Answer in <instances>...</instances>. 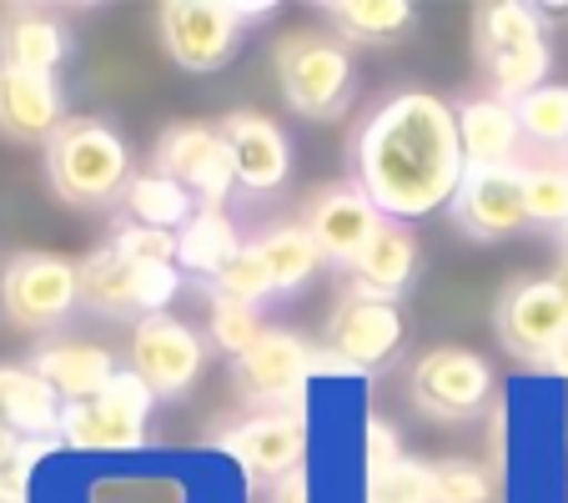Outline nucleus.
I'll use <instances>...</instances> for the list:
<instances>
[{
  "instance_id": "37998d69",
  "label": "nucleus",
  "mask_w": 568,
  "mask_h": 503,
  "mask_svg": "<svg viewBox=\"0 0 568 503\" xmlns=\"http://www.w3.org/2000/svg\"><path fill=\"white\" fill-rule=\"evenodd\" d=\"M564 262H568V227H564Z\"/></svg>"
},
{
  "instance_id": "bb28decb",
  "label": "nucleus",
  "mask_w": 568,
  "mask_h": 503,
  "mask_svg": "<svg viewBox=\"0 0 568 503\" xmlns=\"http://www.w3.org/2000/svg\"><path fill=\"white\" fill-rule=\"evenodd\" d=\"M267 262V278L277 292H297L312 282V272L322 268V252L312 242V232L302 222H282V227H267V232L252 242Z\"/></svg>"
},
{
  "instance_id": "f257e3e1",
  "label": "nucleus",
  "mask_w": 568,
  "mask_h": 503,
  "mask_svg": "<svg viewBox=\"0 0 568 503\" xmlns=\"http://www.w3.org/2000/svg\"><path fill=\"white\" fill-rule=\"evenodd\" d=\"M347 157H353V187L387 222H418L438 207H453L468 177L458 111L433 91H397L373 107Z\"/></svg>"
},
{
  "instance_id": "0eeeda50",
  "label": "nucleus",
  "mask_w": 568,
  "mask_h": 503,
  "mask_svg": "<svg viewBox=\"0 0 568 503\" xmlns=\"http://www.w3.org/2000/svg\"><path fill=\"white\" fill-rule=\"evenodd\" d=\"M75 302H81V272L55 252H16L0 272V308L26 332H45L65 322Z\"/></svg>"
},
{
  "instance_id": "dca6fc26",
  "label": "nucleus",
  "mask_w": 568,
  "mask_h": 503,
  "mask_svg": "<svg viewBox=\"0 0 568 503\" xmlns=\"http://www.w3.org/2000/svg\"><path fill=\"white\" fill-rule=\"evenodd\" d=\"M216 449H226L252 479L282 483L287 473L302 469L307 459V413L302 408H282V413H257L247 423H236L216 439Z\"/></svg>"
},
{
  "instance_id": "2eb2a0df",
  "label": "nucleus",
  "mask_w": 568,
  "mask_h": 503,
  "mask_svg": "<svg viewBox=\"0 0 568 503\" xmlns=\"http://www.w3.org/2000/svg\"><path fill=\"white\" fill-rule=\"evenodd\" d=\"M327 353L343 358L353 373H373L387 358L403 348V312L383 298H363V292H347L343 302L327 318Z\"/></svg>"
},
{
  "instance_id": "f03ea898",
  "label": "nucleus",
  "mask_w": 568,
  "mask_h": 503,
  "mask_svg": "<svg viewBox=\"0 0 568 503\" xmlns=\"http://www.w3.org/2000/svg\"><path fill=\"white\" fill-rule=\"evenodd\" d=\"M473 56L488 76H494V97L518 107L524 97H534L538 87H548L544 76L554 66L544 31V11L524 6V0H494L473 11Z\"/></svg>"
},
{
  "instance_id": "f3484780",
  "label": "nucleus",
  "mask_w": 568,
  "mask_h": 503,
  "mask_svg": "<svg viewBox=\"0 0 568 503\" xmlns=\"http://www.w3.org/2000/svg\"><path fill=\"white\" fill-rule=\"evenodd\" d=\"M383 222L387 217L377 212V207L367 202L353 182H337V187H327V192H317V202L307 207V222L302 227L312 232L322 262H333V268H353Z\"/></svg>"
},
{
  "instance_id": "e433bc0d",
  "label": "nucleus",
  "mask_w": 568,
  "mask_h": 503,
  "mask_svg": "<svg viewBox=\"0 0 568 503\" xmlns=\"http://www.w3.org/2000/svg\"><path fill=\"white\" fill-rule=\"evenodd\" d=\"M45 449H51V443H26L21 459L0 469V503H31V469Z\"/></svg>"
},
{
  "instance_id": "393cba45",
  "label": "nucleus",
  "mask_w": 568,
  "mask_h": 503,
  "mask_svg": "<svg viewBox=\"0 0 568 503\" xmlns=\"http://www.w3.org/2000/svg\"><path fill=\"white\" fill-rule=\"evenodd\" d=\"M408 0H327L322 21L333 26V36L343 46H387L413 26Z\"/></svg>"
},
{
  "instance_id": "b1692460",
  "label": "nucleus",
  "mask_w": 568,
  "mask_h": 503,
  "mask_svg": "<svg viewBox=\"0 0 568 503\" xmlns=\"http://www.w3.org/2000/svg\"><path fill=\"white\" fill-rule=\"evenodd\" d=\"M65 61V31L55 16L45 11H16L11 21L0 26V66L16 71H36V76H55Z\"/></svg>"
},
{
  "instance_id": "6ab92c4d",
  "label": "nucleus",
  "mask_w": 568,
  "mask_h": 503,
  "mask_svg": "<svg viewBox=\"0 0 568 503\" xmlns=\"http://www.w3.org/2000/svg\"><path fill=\"white\" fill-rule=\"evenodd\" d=\"M65 91L55 76L0 66V137L11 141H51L65 127Z\"/></svg>"
},
{
  "instance_id": "58836bf2",
  "label": "nucleus",
  "mask_w": 568,
  "mask_h": 503,
  "mask_svg": "<svg viewBox=\"0 0 568 503\" xmlns=\"http://www.w3.org/2000/svg\"><path fill=\"white\" fill-rule=\"evenodd\" d=\"M267 503H312V473L297 469V473H287L282 483H272Z\"/></svg>"
},
{
  "instance_id": "9d476101",
  "label": "nucleus",
  "mask_w": 568,
  "mask_h": 503,
  "mask_svg": "<svg viewBox=\"0 0 568 503\" xmlns=\"http://www.w3.org/2000/svg\"><path fill=\"white\" fill-rule=\"evenodd\" d=\"M126 358H131V373L156 398H182L192 393V383L206 368V338L192 322L172 318V312H156V318L131 322Z\"/></svg>"
},
{
  "instance_id": "aec40b11",
  "label": "nucleus",
  "mask_w": 568,
  "mask_h": 503,
  "mask_svg": "<svg viewBox=\"0 0 568 503\" xmlns=\"http://www.w3.org/2000/svg\"><path fill=\"white\" fill-rule=\"evenodd\" d=\"M347 272H353V292H363V298L393 302L397 292H408L413 272H418V237H413V227L383 222L373 232V242L363 247V258Z\"/></svg>"
},
{
  "instance_id": "ddd939ff",
  "label": "nucleus",
  "mask_w": 568,
  "mask_h": 503,
  "mask_svg": "<svg viewBox=\"0 0 568 503\" xmlns=\"http://www.w3.org/2000/svg\"><path fill=\"white\" fill-rule=\"evenodd\" d=\"M453 222L473 242H504V237L534 227L524 202V167H468L458 197H453Z\"/></svg>"
},
{
  "instance_id": "c85d7f7f",
  "label": "nucleus",
  "mask_w": 568,
  "mask_h": 503,
  "mask_svg": "<svg viewBox=\"0 0 568 503\" xmlns=\"http://www.w3.org/2000/svg\"><path fill=\"white\" fill-rule=\"evenodd\" d=\"M518 131H524L528 147L538 151H568V87L548 81L534 97L518 101Z\"/></svg>"
},
{
  "instance_id": "4c0bfd02",
  "label": "nucleus",
  "mask_w": 568,
  "mask_h": 503,
  "mask_svg": "<svg viewBox=\"0 0 568 503\" xmlns=\"http://www.w3.org/2000/svg\"><path fill=\"white\" fill-rule=\"evenodd\" d=\"M367 453H363V469H377V463H387V459H397V443H393V429H387L383 418H367Z\"/></svg>"
},
{
  "instance_id": "473e14b6",
  "label": "nucleus",
  "mask_w": 568,
  "mask_h": 503,
  "mask_svg": "<svg viewBox=\"0 0 568 503\" xmlns=\"http://www.w3.org/2000/svg\"><path fill=\"white\" fill-rule=\"evenodd\" d=\"M433 503H494V473L473 459L433 463Z\"/></svg>"
},
{
  "instance_id": "4468645a",
  "label": "nucleus",
  "mask_w": 568,
  "mask_h": 503,
  "mask_svg": "<svg viewBox=\"0 0 568 503\" xmlns=\"http://www.w3.org/2000/svg\"><path fill=\"white\" fill-rule=\"evenodd\" d=\"M156 172L186 187L202 207H222L236 187V167L222 141V127H172L156 141Z\"/></svg>"
},
{
  "instance_id": "20e7f679",
  "label": "nucleus",
  "mask_w": 568,
  "mask_h": 503,
  "mask_svg": "<svg viewBox=\"0 0 568 503\" xmlns=\"http://www.w3.org/2000/svg\"><path fill=\"white\" fill-rule=\"evenodd\" d=\"M277 81L282 101L307 121H337L357 97V71L347 46L317 31H297L277 46Z\"/></svg>"
},
{
  "instance_id": "79ce46f5",
  "label": "nucleus",
  "mask_w": 568,
  "mask_h": 503,
  "mask_svg": "<svg viewBox=\"0 0 568 503\" xmlns=\"http://www.w3.org/2000/svg\"><path fill=\"white\" fill-rule=\"evenodd\" d=\"M554 282H558V298H564V308H568V262L558 268V278H554Z\"/></svg>"
},
{
  "instance_id": "7c9ffc66",
  "label": "nucleus",
  "mask_w": 568,
  "mask_h": 503,
  "mask_svg": "<svg viewBox=\"0 0 568 503\" xmlns=\"http://www.w3.org/2000/svg\"><path fill=\"white\" fill-rule=\"evenodd\" d=\"M524 202L534 227H568V161H534L524 167Z\"/></svg>"
},
{
  "instance_id": "ea45409f",
  "label": "nucleus",
  "mask_w": 568,
  "mask_h": 503,
  "mask_svg": "<svg viewBox=\"0 0 568 503\" xmlns=\"http://www.w3.org/2000/svg\"><path fill=\"white\" fill-rule=\"evenodd\" d=\"M26 453V439L16 429H6V423H0V469H6V463H16Z\"/></svg>"
},
{
  "instance_id": "7ed1b4c3",
  "label": "nucleus",
  "mask_w": 568,
  "mask_h": 503,
  "mask_svg": "<svg viewBox=\"0 0 568 503\" xmlns=\"http://www.w3.org/2000/svg\"><path fill=\"white\" fill-rule=\"evenodd\" d=\"M51 192L71 207H106L131 182V147L101 117H71L45 141Z\"/></svg>"
},
{
  "instance_id": "1a4fd4ad",
  "label": "nucleus",
  "mask_w": 568,
  "mask_h": 503,
  "mask_svg": "<svg viewBox=\"0 0 568 503\" xmlns=\"http://www.w3.org/2000/svg\"><path fill=\"white\" fill-rule=\"evenodd\" d=\"M408 393L413 408L438 423H463V418H478L488 408L494 393V368L483 363L473 348H428V353L413 363L408 373Z\"/></svg>"
},
{
  "instance_id": "a211bd4d",
  "label": "nucleus",
  "mask_w": 568,
  "mask_h": 503,
  "mask_svg": "<svg viewBox=\"0 0 568 503\" xmlns=\"http://www.w3.org/2000/svg\"><path fill=\"white\" fill-rule=\"evenodd\" d=\"M222 141L232 151V167H236V187L242 192H277L292 172V141L282 137L277 121L257 117V111H232L222 121Z\"/></svg>"
},
{
  "instance_id": "72a5a7b5",
  "label": "nucleus",
  "mask_w": 568,
  "mask_h": 503,
  "mask_svg": "<svg viewBox=\"0 0 568 503\" xmlns=\"http://www.w3.org/2000/svg\"><path fill=\"white\" fill-rule=\"evenodd\" d=\"M262 332H267V328H262L257 308H242V302L212 298V343L222 348L226 358H242L262 338Z\"/></svg>"
},
{
  "instance_id": "9b49d317",
  "label": "nucleus",
  "mask_w": 568,
  "mask_h": 503,
  "mask_svg": "<svg viewBox=\"0 0 568 503\" xmlns=\"http://www.w3.org/2000/svg\"><path fill=\"white\" fill-rule=\"evenodd\" d=\"M156 21L166 56L192 76L222 71L236 56L242 36H247V26L232 11V0H166Z\"/></svg>"
},
{
  "instance_id": "c756f323",
  "label": "nucleus",
  "mask_w": 568,
  "mask_h": 503,
  "mask_svg": "<svg viewBox=\"0 0 568 503\" xmlns=\"http://www.w3.org/2000/svg\"><path fill=\"white\" fill-rule=\"evenodd\" d=\"M367 483H363V503H433V463L423 459H397L377 463V469H363Z\"/></svg>"
},
{
  "instance_id": "6e6552de",
  "label": "nucleus",
  "mask_w": 568,
  "mask_h": 503,
  "mask_svg": "<svg viewBox=\"0 0 568 503\" xmlns=\"http://www.w3.org/2000/svg\"><path fill=\"white\" fill-rule=\"evenodd\" d=\"M312 368H317V348L287 328H267L247 353L232 358V378H236V388H242V398L267 408V413L302 408L307 383L317 378Z\"/></svg>"
},
{
  "instance_id": "39448f33",
  "label": "nucleus",
  "mask_w": 568,
  "mask_h": 503,
  "mask_svg": "<svg viewBox=\"0 0 568 503\" xmlns=\"http://www.w3.org/2000/svg\"><path fill=\"white\" fill-rule=\"evenodd\" d=\"M151 408H156V393L131 368H121L106 383V393L61 408V433L55 439L75 453H136L146 443Z\"/></svg>"
},
{
  "instance_id": "a878e982",
  "label": "nucleus",
  "mask_w": 568,
  "mask_h": 503,
  "mask_svg": "<svg viewBox=\"0 0 568 503\" xmlns=\"http://www.w3.org/2000/svg\"><path fill=\"white\" fill-rule=\"evenodd\" d=\"M242 237H236L232 217L222 212V207H202V212L192 217V222L176 232V268L186 272H202V278H216V272L226 268V262L242 252Z\"/></svg>"
},
{
  "instance_id": "4be33fe9",
  "label": "nucleus",
  "mask_w": 568,
  "mask_h": 503,
  "mask_svg": "<svg viewBox=\"0 0 568 503\" xmlns=\"http://www.w3.org/2000/svg\"><path fill=\"white\" fill-rule=\"evenodd\" d=\"M458 137L468 167H518V111L498 97H473L458 107Z\"/></svg>"
},
{
  "instance_id": "c9c22d12",
  "label": "nucleus",
  "mask_w": 568,
  "mask_h": 503,
  "mask_svg": "<svg viewBox=\"0 0 568 503\" xmlns=\"http://www.w3.org/2000/svg\"><path fill=\"white\" fill-rule=\"evenodd\" d=\"M91 503H182V499H176L172 483H156V479L131 473V479H121V483H101Z\"/></svg>"
},
{
  "instance_id": "cd10ccee",
  "label": "nucleus",
  "mask_w": 568,
  "mask_h": 503,
  "mask_svg": "<svg viewBox=\"0 0 568 503\" xmlns=\"http://www.w3.org/2000/svg\"><path fill=\"white\" fill-rule=\"evenodd\" d=\"M121 202H126L131 222L156 227V232H182V227L196 217V197L186 192V187H176L172 177H161V172L131 177L126 192H121Z\"/></svg>"
},
{
  "instance_id": "f704fd0d",
  "label": "nucleus",
  "mask_w": 568,
  "mask_h": 503,
  "mask_svg": "<svg viewBox=\"0 0 568 503\" xmlns=\"http://www.w3.org/2000/svg\"><path fill=\"white\" fill-rule=\"evenodd\" d=\"M111 247H116L126 262H136V268H176V232H156V227H141V222H121Z\"/></svg>"
},
{
  "instance_id": "5701e85b",
  "label": "nucleus",
  "mask_w": 568,
  "mask_h": 503,
  "mask_svg": "<svg viewBox=\"0 0 568 503\" xmlns=\"http://www.w3.org/2000/svg\"><path fill=\"white\" fill-rule=\"evenodd\" d=\"M61 398L31 368H0V423L16 429L26 443H45L61 433Z\"/></svg>"
},
{
  "instance_id": "412c9836",
  "label": "nucleus",
  "mask_w": 568,
  "mask_h": 503,
  "mask_svg": "<svg viewBox=\"0 0 568 503\" xmlns=\"http://www.w3.org/2000/svg\"><path fill=\"white\" fill-rule=\"evenodd\" d=\"M31 373H41L61 403H87V398L106 393V383L121 368L111 358V348L101 343H51L31 358Z\"/></svg>"
},
{
  "instance_id": "f8f14e48",
  "label": "nucleus",
  "mask_w": 568,
  "mask_h": 503,
  "mask_svg": "<svg viewBox=\"0 0 568 503\" xmlns=\"http://www.w3.org/2000/svg\"><path fill=\"white\" fill-rule=\"evenodd\" d=\"M494 332L514 358L544 368L548 358H554V348L568 338V308H564V298H558V282L554 278L508 282L494 308Z\"/></svg>"
},
{
  "instance_id": "423d86ee",
  "label": "nucleus",
  "mask_w": 568,
  "mask_h": 503,
  "mask_svg": "<svg viewBox=\"0 0 568 503\" xmlns=\"http://www.w3.org/2000/svg\"><path fill=\"white\" fill-rule=\"evenodd\" d=\"M75 272H81V308L101 318H156L182 292V268H136L116 247L91 252L87 262H75Z\"/></svg>"
},
{
  "instance_id": "a19ab883",
  "label": "nucleus",
  "mask_w": 568,
  "mask_h": 503,
  "mask_svg": "<svg viewBox=\"0 0 568 503\" xmlns=\"http://www.w3.org/2000/svg\"><path fill=\"white\" fill-rule=\"evenodd\" d=\"M544 368H548V373H554V378H558V383H564V388H568V338H564V343H558V348H554V358H548V363H544Z\"/></svg>"
},
{
  "instance_id": "2f4dec72",
  "label": "nucleus",
  "mask_w": 568,
  "mask_h": 503,
  "mask_svg": "<svg viewBox=\"0 0 568 503\" xmlns=\"http://www.w3.org/2000/svg\"><path fill=\"white\" fill-rule=\"evenodd\" d=\"M272 278H267V262H262L257 247H242L232 262L212 278V298H226V302H242V308H262L272 298Z\"/></svg>"
}]
</instances>
